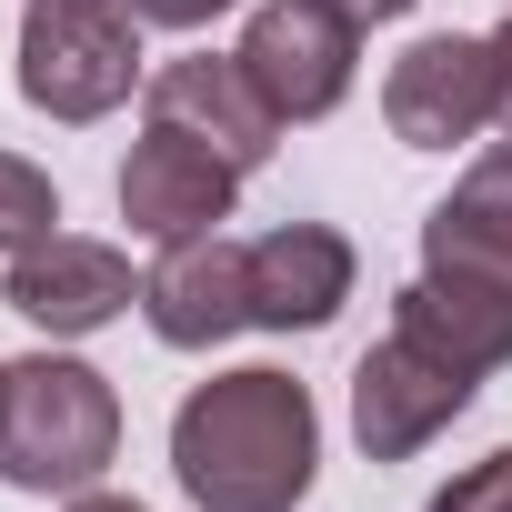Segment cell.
I'll use <instances>...</instances> for the list:
<instances>
[{"instance_id":"15","label":"cell","mask_w":512,"mask_h":512,"mask_svg":"<svg viewBox=\"0 0 512 512\" xmlns=\"http://www.w3.org/2000/svg\"><path fill=\"white\" fill-rule=\"evenodd\" d=\"M432 512H512V452H482L472 472H452L432 492Z\"/></svg>"},{"instance_id":"17","label":"cell","mask_w":512,"mask_h":512,"mask_svg":"<svg viewBox=\"0 0 512 512\" xmlns=\"http://www.w3.org/2000/svg\"><path fill=\"white\" fill-rule=\"evenodd\" d=\"M492 81H502V131H512V21L492 31Z\"/></svg>"},{"instance_id":"11","label":"cell","mask_w":512,"mask_h":512,"mask_svg":"<svg viewBox=\"0 0 512 512\" xmlns=\"http://www.w3.org/2000/svg\"><path fill=\"white\" fill-rule=\"evenodd\" d=\"M352 302V241L332 221H282L251 241V322L262 332H322Z\"/></svg>"},{"instance_id":"7","label":"cell","mask_w":512,"mask_h":512,"mask_svg":"<svg viewBox=\"0 0 512 512\" xmlns=\"http://www.w3.org/2000/svg\"><path fill=\"white\" fill-rule=\"evenodd\" d=\"M231 191H241V171L211 151V141H191V131H141L131 141V161H121V221L141 231V241H201V231H221L231 221Z\"/></svg>"},{"instance_id":"14","label":"cell","mask_w":512,"mask_h":512,"mask_svg":"<svg viewBox=\"0 0 512 512\" xmlns=\"http://www.w3.org/2000/svg\"><path fill=\"white\" fill-rule=\"evenodd\" d=\"M51 221H61V191H51V171H41V161H21V151H0V251H31V241H51Z\"/></svg>"},{"instance_id":"3","label":"cell","mask_w":512,"mask_h":512,"mask_svg":"<svg viewBox=\"0 0 512 512\" xmlns=\"http://www.w3.org/2000/svg\"><path fill=\"white\" fill-rule=\"evenodd\" d=\"M141 81L131 0H31L21 11V101L51 121H101Z\"/></svg>"},{"instance_id":"16","label":"cell","mask_w":512,"mask_h":512,"mask_svg":"<svg viewBox=\"0 0 512 512\" xmlns=\"http://www.w3.org/2000/svg\"><path fill=\"white\" fill-rule=\"evenodd\" d=\"M221 11H231V0H131V21H151V31H201Z\"/></svg>"},{"instance_id":"10","label":"cell","mask_w":512,"mask_h":512,"mask_svg":"<svg viewBox=\"0 0 512 512\" xmlns=\"http://www.w3.org/2000/svg\"><path fill=\"white\" fill-rule=\"evenodd\" d=\"M141 312L171 352H211L251 322V241L231 231H201V241H171L161 262L141 272Z\"/></svg>"},{"instance_id":"13","label":"cell","mask_w":512,"mask_h":512,"mask_svg":"<svg viewBox=\"0 0 512 512\" xmlns=\"http://www.w3.org/2000/svg\"><path fill=\"white\" fill-rule=\"evenodd\" d=\"M392 332H412L422 352H442L452 372H502L512 362V292L502 282H462V272H422L392 302Z\"/></svg>"},{"instance_id":"9","label":"cell","mask_w":512,"mask_h":512,"mask_svg":"<svg viewBox=\"0 0 512 512\" xmlns=\"http://www.w3.org/2000/svg\"><path fill=\"white\" fill-rule=\"evenodd\" d=\"M151 121H161V131L211 141L231 171H262V161L282 151V111L251 91L241 51H191V61H161V71H151Z\"/></svg>"},{"instance_id":"4","label":"cell","mask_w":512,"mask_h":512,"mask_svg":"<svg viewBox=\"0 0 512 512\" xmlns=\"http://www.w3.org/2000/svg\"><path fill=\"white\" fill-rule=\"evenodd\" d=\"M352 61H362V21L342 11V0H262L251 31H241V71H251V91L282 111V131L342 111Z\"/></svg>"},{"instance_id":"19","label":"cell","mask_w":512,"mask_h":512,"mask_svg":"<svg viewBox=\"0 0 512 512\" xmlns=\"http://www.w3.org/2000/svg\"><path fill=\"white\" fill-rule=\"evenodd\" d=\"M342 11H352V21H402L412 0H342Z\"/></svg>"},{"instance_id":"5","label":"cell","mask_w":512,"mask_h":512,"mask_svg":"<svg viewBox=\"0 0 512 512\" xmlns=\"http://www.w3.org/2000/svg\"><path fill=\"white\" fill-rule=\"evenodd\" d=\"M382 121H392V141H412V151L482 141V131L502 121L492 41H462V31H432V41H412V51L382 71Z\"/></svg>"},{"instance_id":"2","label":"cell","mask_w":512,"mask_h":512,"mask_svg":"<svg viewBox=\"0 0 512 512\" xmlns=\"http://www.w3.org/2000/svg\"><path fill=\"white\" fill-rule=\"evenodd\" d=\"M121 452V402L91 362L31 352L0 362V482L21 492H91Z\"/></svg>"},{"instance_id":"18","label":"cell","mask_w":512,"mask_h":512,"mask_svg":"<svg viewBox=\"0 0 512 512\" xmlns=\"http://www.w3.org/2000/svg\"><path fill=\"white\" fill-rule=\"evenodd\" d=\"M71 512H141L131 492H71Z\"/></svg>"},{"instance_id":"6","label":"cell","mask_w":512,"mask_h":512,"mask_svg":"<svg viewBox=\"0 0 512 512\" xmlns=\"http://www.w3.org/2000/svg\"><path fill=\"white\" fill-rule=\"evenodd\" d=\"M462 412H472V372H452V362L422 352L412 332L372 342L362 372H352V432H362L372 462H412V452H422L432 432H452Z\"/></svg>"},{"instance_id":"8","label":"cell","mask_w":512,"mask_h":512,"mask_svg":"<svg viewBox=\"0 0 512 512\" xmlns=\"http://www.w3.org/2000/svg\"><path fill=\"white\" fill-rule=\"evenodd\" d=\"M0 302H11L21 322H41L51 342H81V332L121 322V312L141 302V282H131V262H121L111 241H81V231H51V241L11 251V282H0Z\"/></svg>"},{"instance_id":"1","label":"cell","mask_w":512,"mask_h":512,"mask_svg":"<svg viewBox=\"0 0 512 512\" xmlns=\"http://www.w3.org/2000/svg\"><path fill=\"white\" fill-rule=\"evenodd\" d=\"M322 422L292 372H211L171 412V472L201 512H292L312 492Z\"/></svg>"},{"instance_id":"12","label":"cell","mask_w":512,"mask_h":512,"mask_svg":"<svg viewBox=\"0 0 512 512\" xmlns=\"http://www.w3.org/2000/svg\"><path fill=\"white\" fill-rule=\"evenodd\" d=\"M422 272H462V282H502L512 292V141H492L452 181V201H432Z\"/></svg>"}]
</instances>
